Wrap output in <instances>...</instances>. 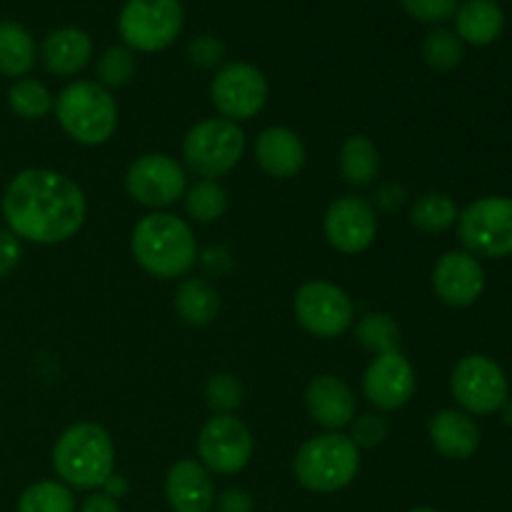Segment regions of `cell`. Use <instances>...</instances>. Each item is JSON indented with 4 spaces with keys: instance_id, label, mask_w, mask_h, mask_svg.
Instances as JSON below:
<instances>
[{
    "instance_id": "obj_26",
    "label": "cell",
    "mask_w": 512,
    "mask_h": 512,
    "mask_svg": "<svg viewBox=\"0 0 512 512\" xmlns=\"http://www.w3.org/2000/svg\"><path fill=\"white\" fill-rule=\"evenodd\" d=\"M458 205L450 195L445 193H423L410 205V225L418 228L420 233L440 235L458 223Z\"/></svg>"
},
{
    "instance_id": "obj_34",
    "label": "cell",
    "mask_w": 512,
    "mask_h": 512,
    "mask_svg": "<svg viewBox=\"0 0 512 512\" xmlns=\"http://www.w3.org/2000/svg\"><path fill=\"white\" fill-rule=\"evenodd\" d=\"M388 435H390V425L383 415L363 413V415H355V420L350 423L348 438L353 440L358 448H378V445H383L385 440H388Z\"/></svg>"
},
{
    "instance_id": "obj_3",
    "label": "cell",
    "mask_w": 512,
    "mask_h": 512,
    "mask_svg": "<svg viewBox=\"0 0 512 512\" xmlns=\"http://www.w3.org/2000/svg\"><path fill=\"white\" fill-rule=\"evenodd\" d=\"M53 470L70 490H100L115 473V443L98 423H73L53 445Z\"/></svg>"
},
{
    "instance_id": "obj_8",
    "label": "cell",
    "mask_w": 512,
    "mask_h": 512,
    "mask_svg": "<svg viewBox=\"0 0 512 512\" xmlns=\"http://www.w3.org/2000/svg\"><path fill=\"white\" fill-rule=\"evenodd\" d=\"M458 238L475 258H508L512 255V198L485 195L460 210Z\"/></svg>"
},
{
    "instance_id": "obj_10",
    "label": "cell",
    "mask_w": 512,
    "mask_h": 512,
    "mask_svg": "<svg viewBox=\"0 0 512 512\" xmlns=\"http://www.w3.org/2000/svg\"><path fill=\"white\" fill-rule=\"evenodd\" d=\"M450 393L463 413L495 415L510 400V383L505 370L493 358L473 353L460 358L453 368Z\"/></svg>"
},
{
    "instance_id": "obj_6",
    "label": "cell",
    "mask_w": 512,
    "mask_h": 512,
    "mask_svg": "<svg viewBox=\"0 0 512 512\" xmlns=\"http://www.w3.org/2000/svg\"><path fill=\"white\" fill-rule=\"evenodd\" d=\"M245 133L225 118H205L183 138V163L200 180H218L243 160Z\"/></svg>"
},
{
    "instance_id": "obj_40",
    "label": "cell",
    "mask_w": 512,
    "mask_h": 512,
    "mask_svg": "<svg viewBox=\"0 0 512 512\" xmlns=\"http://www.w3.org/2000/svg\"><path fill=\"white\" fill-rule=\"evenodd\" d=\"M198 260L210 275H223L233 268V260L225 248H208L203 255H198Z\"/></svg>"
},
{
    "instance_id": "obj_35",
    "label": "cell",
    "mask_w": 512,
    "mask_h": 512,
    "mask_svg": "<svg viewBox=\"0 0 512 512\" xmlns=\"http://www.w3.org/2000/svg\"><path fill=\"white\" fill-rule=\"evenodd\" d=\"M188 58L195 68L200 70H215L223 65L225 60V45L223 40L215 38V35H195L188 43Z\"/></svg>"
},
{
    "instance_id": "obj_13",
    "label": "cell",
    "mask_w": 512,
    "mask_h": 512,
    "mask_svg": "<svg viewBox=\"0 0 512 512\" xmlns=\"http://www.w3.org/2000/svg\"><path fill=\"white\" fill-rule=\"evenodd\" d=\"M185 190H188V173L178 160L165 153L140 155L125 170V193L143 208H170L183 200Z\"/></svg>"
},
{
    "instance_id": "obj_42",
    "label": "cell",
    "mask_w": 512,
    "mask_h": 512,
    "mask_svg": "<svg viewBox=\"0 0 512 512\" xmlns=\"http://www.w3.org/2000/svg\"><path fill=\"white\" fill-rule=\"evenodd\" d=\"M100 493H105V495H108V498H113V500L125 498V495L130 493L128 478H125V475H120V473H113V475H110V478L103 483V488H100Z\"/></svg>"
},
{
    "instance_id": "obj_7",
    "label": "cell",
    "mask_w": 512,
    "mask_h": 512,
    "mask_svg": "<svg viewBox=\"0 0 512 512\" xmlns=\"http://www.w3.org/2000/svg\"><path fill=\"white\" fill-rule=\"evenodd\" d=\"M185 13L180 0H125L118 33L133 53H160L180 35Z\"/></svg>"
},
{
    "instance_id": "obj_28",
    "label": "cell",
    "mask_w": 512,
    "mask_h": 512,
    "mask_svg": "<svg viewBox=\"0 0 512 512\" xmlns=\"http://www.w3.org/2000/svg\"><path fill=\"white\" fill-rule=\"evenodd\" d=\"M185 213L200 225H210L220 220L228 210V193L218 180H198L183 195Z\"/></svg>"
},
{
    "instance_id": "obj_4",
    "label": "cell",
    "mask_w": 512,
    "mask_h": 512,
    "mask_svg": "<svg viewBox=\"0 0 512 512\" xmlns=\"http://www.w3.org/2000/svg\"><path fill=\"white\" fill-rule=\"evenodd\" d=\"M53 113L63 133L80 145H105L118 130V103L113 90L98 80H73L55 95Z\"/></svg>"
},
{
    "instance_id": "obj_2",
    "label": "cell",
    "mask_w": 512,
    "mask_h": 512,
    "mask_svg": "<svg viewBox=\"0 0 512 512\" xmlns=\"http://www.w3.org/2000/svg\"><path fill=\"white\" fill-rule=\"evenodd\" d=\"M130 253L145 273L158 280L183 278L195 268L200 255L188 220L168 210H153L135 223Z\"/></svg>"
},
{
    "instance_id": "obj_18",
    "label": "cell",
    "mask_w": 512,
    "mask_h": 512,
    "mask_svg": "<svg viewBox=\"0 0 512 512\" xmlns=\"http://www.w3.org/2000/svg\"><path fill=\"white\" fill-rule=\"evenodd\" d=\"M165 498L173 512H210L215 508L213 475L198 460H178L165 475Z\"/></svg>"
},
{
    "instance_id": "obj_44",
    "label": "cell",
    "mask_w": 512,
    "mask_h": 512,
    "mask_svg": "<svg viewBox=\"0 0 512 512\" xmlns=\"http://www.w3.org/2000/svg\"><path fill=\"white\" fill-rule=\"evenodd\" d=\"M408 512H440V510H435V508H413V510H408Z\"/></svg>"
},
{
    "instance_id": "obj_20",
    "label": "cell",
    "mask_w": 512,
    "mask_h": 512,
    "mask_svg": "<svg viewBox=\"0 0 512 512\" xmlns=\"http://www.w3.org/2000/svg\"><path fill=\"white\" fill-rule=\"evenodd\" d=\"M40 60L50 75H58V78L78 75L93 60V40L83 28H75V25L55 28L40 43Z\"/></svg>"
},
{
    "instance_id": "obj_1",
    "label": "cell",
    "mask_w": 512,
    "mask_h": 512,
    "mask_svg": "<svg viewBox=\"0 0 512 512\" xmlns=\"http://www.w3.org/2000/svg\"><path fill=\"white\" fill-rule=\"evenodd\" d=\"M0 210L18 240L58 245L83 228L88 200L68 175L50 168H25L5 188Z\"/></svg>"
},
{
    "instance_id": "obj_39",
    "label": "cell",
    "mask_w": 512,
    "mask_h": 512,
    "mask_svg": "<svg viewBox=\"0 0 512 512\" xmlns=\"http://www.w3.org/2000/svg\"><path fill=\"white\" fill-rule=\"evenodd\" d=\"M215 510L218 512H255V500L248 490L228 488L215 498Z\"/></svg>"
},
{
    "instance_id": "obj_37",
    "label": "cell",
    "mask_w": 512,
    "mask_h": 512,
    "mask_svg": "<svg viewBox=\"0 0 512 512\" xmlns=\"http://www.w3.org/2000/svg\"><path fill=\"white\" fill-rule=\"evenodd\" d=\"M23 258V245L10 230H0V278H8Z\"/></svg>"
},
{
    "instance_id": "obj_43",
    "label": "cell",
    "mask_w": 512,
    "mask_h": 512,
    "mask_svg": "<svg viewBox=\"0 0 512 512\" xmlns=\"http://www.w3.org/2000/svg\"><path fill=\"white\" fill-rule=\"evenodd\" d=\"M500 413H503V423L510 425V428H512V400H508V403L500 408Z\"/></svg>"
},
{
    "instance_id": "obj_14",
    "label": "cell",
    "mask_w": 512,
    "mask_h": 512,
    "mask_svg": "<svg viewBox=\"0 0 512 512\" xmlns=\"http://www.w3.org/2000/svg\"><path fill=\"white\" fill-rule=\"evenodd\" d=\"M325 240L343 255H360L378 238V213L373 203L358 195L333 200L323 218Z\"/></svg>"
},
{
    "instance_id": "obj_15",
    "label": "cell",
    "mask_w": 512,
    "mask_h": 512,
    "mask_svg": "<svg viewBox=\"0 0 512 512\" xmlns=\"http://www.w3.org/2000/svg\"><path fill=\"white\" fill-rule=\"evenodd\" d=\"M418 388L415 368L400 350L375 355L363 375V395L380 413H393L410 403Z\"/></svg>"
},
{
    "instance_id": "obj_27",
    "label": "cell",
    "mask_w": 512,
    "mask_h": 512,
    "mask_svg": "<svg viewBox=\"0 0 512 512\" xmlns=\"http://www.w3.org/2000/svg\"><path fill=\"white\" fill-rule=\"evenodd\" d=\"M355 340L373 355L395 353L400 350V325L390 313L373 310L355 323Z\"/></svg>"
},
{
    "instance_id": "obj_32",
    "label": "cell",
    "mask_w": 512,
    "mask_h": 512,
    "mask_svg": "<svg viewBox=\"0 0 512 512\" xmlns=\"http://www.w3.org/2000/svg\"><path fill=\"white\" fill-rule=\"evenodd\" d=\"M135 70H138V60L128 45H110L108 50L100 53L98 63H95L98 83L108 90L128 85L135 78Z\"/></svg>"
},
{
    "instance_id": "obj_31",
    "label": "cell",
    "mask_w": 512,
    "mask_h": 512,
    "mask_svg": "<svg viewBox=\"0 0 512 512\" xmlns=\"http://www.w3.org/2000/svg\"><path fill=\"white\" fill-rule=\"evenodd\" d=\"M420 53H423V60L428 63V68H433L435 73H450V70H455L463 63L465 43L458 38L455 30L433 28L423 38Z\"/></svg>"
},
{
    "instance_id": "obj_38",
    "label": "cell",
    "mask_w": 512,
    "mask_h": 512,
    "mask_svg": "<svg viewBox=\"0 0 512 512\" xmlns=\"http://www.w3.org/2000/svg\"><path fill=\"white\" fill-rule=\"evenodd\" d=\"M405 200H408V190L403 183H383L373 195V208L385 210V213H393V210L403 208Z\"/></svg>"
},
{
    "instance_id": "obj_22",
    "label": "cell",
    "mask_w": 512,
    "mask_h": 512,
    "mask_svg": "<svg viewBox=\"0 0 512 512\" xmlns=\"http://www.w3.org/2000/svg\"><path fill=\"white\" fill-rule=\"evenodd\" d=\"M505 30V13L498 0H465L455 10V33L463 43L485 48Z\"/></svg>"
},
{
    "instance_id": "obj_21",
    "label": "cell",
    "mask_w": 512,
    "mask_h": 512,
    "mask_svg": "<svg viewBox=\"0 0 512 512\" xmlns=\"http://www.w3.org/2000/svg\"><path fill=\"white\" fill-rule=\"evenodd\" d=\"M428 438L448 460H468L480 448V428L463 410H440L430 418Z\"/></svg>"
},
{
    "instance_id": "obj_5",
    "label": "cell",
    "mask_w": 512,
    "mask_h": 512,
    "mask_svg": "<svg viewBox=\"0 0 512 512\" xmlns=\"http://www.w3.org/2000/svg\"><path fill=\"white\" fill-rule=\"evenodd\" d=\"M360 473V448L345 433H320L305 440L293 460V475L305 490L340 493Z\"/></svg>"
},
{
    "instance_id": "obj_23",
    "label": "cell",
    "mask_w": 512,
    "mask_h": 512,
    "mask_svg": "<svg viewBox=\"0 0 512 512\" xmlns=\"http://www.w3.org/2000/svg\"><path fill=\"white\" fill-rule=\"evenodd\" d=\"M175 310L193 328H205L220 313V293L208 278H185L175 290Z\"/></svg>"
},
{
    "instance_id": "obj_11",
    "label": "cell",
    "mask_w": 512,
    "mask_h": 512,
    "mask_svg": "<svg viewBox=\"0 0 512 512\" xmlns=\"http://www.w3.org/2000/svg\"><path fill=\"white\" fill-rule=\"evenodd\" d=\"M195 450L198 463H203L210 475H238L253 460L255 440L248 425L235 415H213L200 428Z\"/></svg>"
},
{
    "instance_id": "obj_24",
    "label": "cell",
    "mask_w": 512,
    "mask_h": 512,
    "mask_svg": "<svg viewBox=\"0 0 512 512\" xmlns=\"http://www.w3.org/2000/svg\"><path fill=\"white\" fill-rule=\"evenodd\" d=\"M338 165L350 188H370L380 175V150L368 135H350L340 145Z\"/></svg>"
},
{
    "instance_id": "obj_36",
    "label": "cell",
    "mask_w": 512,
    "mask_h": 512,
    "mask_svg": "<svg viewBox=\"0 0 512 512\" xmlns=\"http://www.w3.org/2000/svg\"><path fill=\"white\" fill-rule=\"evenodd\" d=\"M405 13L415 18L418 23H443V20L453 18L458 10L460 0H400Z\"/></svg>"
},
{
    "instance_id": "obj_25",
    "label": "cell",
    "mask_w": 512,
    "mask_h": 512,
    "mask_svg": "<svg viewBox=\"0 0 512 512\" xmlns=\"http://www.w3.org/2000/svg\"><path fill=\"white\" fill-rule=\"evenodd\" d=\"M38 58V45L30 30L15 20H0V75L25 78Z\"/></svg>"
},
{
    "instance_id": "obj_9",
    "label": "cell",
    "mask_w": 512,
    "mask_h": 512,
    "mask_svg": "<svg viewBox=\"0 0 512 512\" xmlns=\"http://www.w3.org/2000/svg\"><path fill=\"white\" fill-rule=\"evenodd\" d=\"M295 320L305 333L333 340L348 333L355 323L353 298L330 280H308L293 298Z\"/></svg>"
},
{
    "instance_id": "obj_30",
    "label": "cell",
    "mask_w": 512,
    "mask_h": 512,
    "mask_svg": "<svg viewBox=\"0 0 512 512\" xmlns=\"http://www.w3.org/2000/svg\"><path fill=\"white\" fill-rule=\"evenodd\" d=\"M53 103V93L43 80L20 78L8 90V105L20 120H43L45 115L53 113Z\"/></svg>"
},
{
    "instance_id": "obj_16",
    "label": "cell",
    "mask_w": 512,
    "mask_h": 512,
    "mask_svg": "<svg viewBox=\"0 0 512 512\" xmlns=\"http://www.w3.org/2000/svg\"><path fill=\"white\" fill-rule=\"evenodd\" d=\"M433 290L450 308H470L485 290V268L468 250H448L433 268Z\"/></svg>"
},
{
    "instance_id": "obj_29",
    "label": "cell",
    "mask_w": 512,
    "mask_h": 512,
    "mask_svg": "<svg viewBox=\"0 0 512 512\" xmlns=\"http://www.w3.org/2000/svg\"><path fill=\"white\" fill-rule=\"evenodd\" d=\"M15 512H75V495L60 480H38L20 493Z\"/></svg>"
},
{
    "instance_id": "obj_41",
    "label": "cell",
    "mask_w": 512,
    "mask_h": 512,
    "mask_svg": "<svg viewBox=\"0 0 512 512\" xmlns=\"http://www.w3.org/2000/svg\"><path fill=\"white\" fill-rule=\"evenodd\" d=\"M78 512H123V510H120L118 500L108 498L105 493H93L83 500V505H80Z\"/></svg>"
},
{
    "instance_id": "obj_17",
    "label": "cell",
    "mask_w": 512,
    "mask_h": 512,
    "mask_svg": "<svg viewBox=\"0 0 512 512\" xmlns=\"http://www.w3.org/2000/svg\"><path fill=\"white\" fill-rule=\"evenodd\" d=\"M305 410L310 420L325 433H343L350 428L358 410V400L350 385L338 375H318L305 388Z\"/></svg>"
},
{
    "instance_id": "obj_19",
    "label": "cell",
    "mask_w": 512,
    "mask_h": 512,
    "mask_svg": "<svg viewBox=\"0 0 512 512\" xmlns=\"http://www.w3.org/2000/svg\"><path fill=\"white\" fill-rule=\"evenodd\" d=\"M255 160L270 178H295L308 163L303 138L285 125H270L255 138Z\"/></svg>"
},
{
    "instance_id": "obj_12",
    "label": "cell",
    "mask_w": 512,
    "mask_h": 512,
    "mask_svg": "<svg viewBox=\"0 0 512 512\" xmlns=\"http://www.w3.org/2000/svg\"><path fill=\"white\" fill-rule=\"evenodd\" d=\"M268 93V78L263 75V70L245 60L220 65L210 83V100H213L218 115L238 125L253 120L265 108Z\"/></svg>"
},
{
    "instance_id": "obj_33",
    "label": "cell",
    "mask_w": 512,
    "mask_h": 512,
    "mask_svg": "<svg viewBox=\"0 0 512 512\" xmlns=\"http://www.w3.org/2000/svg\"><path fill=\"white\" fill-rule=\"evenodd\" d=\"M205 403L213 410V415H235V410L243 405L245 388L238 375L215 373L205 383Z\"/></svg>"
}]
</instances>
